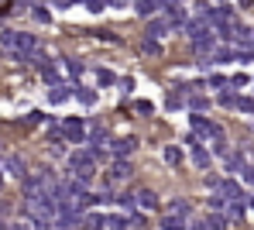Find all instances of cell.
<instances>
[{
    "mask_svg": "<svg viewBox=\"0 0 254 230\" xmlns=\"http://www.w3.org/2000/svg\"><path fill=\"white\" fill-rule=\"evenodd\" d=\"M227 217H230V220H241V217H244V206H241V199H230V203H227Z\"/></svg>",
    "mask_w": 254,
    "mask_h": 230,
    "instance_id": "obj_20",
    "label": "cell"
},
{
    "mask_svg": "<svg viewBox=\"0 0 254 230\" xmlns=\"http://www.w3.org/2000/svg\"><path fill=\"white\" fill-rule=\"evenodd\" d=\"M110 148H114V158H127V155L137 148V141L134 138H117V141H110Z\"/></svg>",
    "mask_w": 254,
    "mask_h": 230,
    "instance_id": "obj_6",
    "label": "cell"
},
{
    "mask_svg": "<svg viewBox=\"0 0 254 230\" xmlns=\"http://www.w3.org/2000/svg\"><path fill=\"white\" fill-rule=\"evenodd\" d=\"M206 224H210L213 230H223L227 224H230V217H227V210H216V213H213V217L206 220Z\"/></svg>",
    "mask_w": 254,
    "mask_h": 230,
    "instance_id": "obj_16",
    "label": "cell"
},
{
    "mask_svg": "<svg viewBox=\"0 0 254 230\" xmlns=\"http://www.w3.org/2000/svg\"><path fill=\"white\" fill-rule=\"evenodd\" d=\"M189 158H192L196 169H210V151L203 148V141H199V138H192V151H189Z\"/></svg>",
    "mask_w": 254,
    "mask_h": 230,
    "instance_id": "obj_4",
    "label": "cell"
},
{
    "mask_svg": "<svg viewBox=\"0 0 254 230\" xmlns=\"http://www.w3.org/2000/svg\"><path fill=\"white\" fill-rule=\"evenodd\" d=\"M76 96H79V103H86V107L96 103V93H93V90H76Z\"/></svg>",
    "mask_w": 254,
    "mask_h": 230,
    "instance_id": "obj_25",
    "label": "cell"
},
{
    "mask_svg": "<svg viewBox=\"0 0 254 230\" xmlns=\"http://www.w3.org/2000/svg\"><path fill=\"white\" fill-rule=\"evenodd\" d=\"M216 192H220L223 199H244V196H241V185L234 182V179H223V182L216 185Z\"/></svg>",
    "mask_w": 254,
    "mask_h": 230,
    "instance_id": "obj_7",
    "label": "cell"
},
{
    "mask_svg": "<svg viewBox=\"0 0 254 230\" xmlns=\"http://www.w3.org/2000/svg\"><path fill=\"white\" fill-rule=\"evenodd\" d=\"M165 213H175V217H186V220H189V203H186V199H172Z\"/></svg>",
    "mask_w": 254,
    "mask_h": 230,
    "instance_id": "obj_15",
    "label": "cell"
},
{
    "mask_svg": "<svg viewBox=\"0 0 254 230\" xmlns=\"http://www.w3.org/2000/svg\"><path fill=\"white\" fill-rule=\"evenodd\" d=\"M55 7H72V0H55Z\"/></svg>",
    "mask_w": 254,
    "mask_h": 230,
    "instance_id": "obj_35",
    "label": "cell"
},
{
    "mask_svg": "<svg viewBox=\"0 0 254 230\" xmlns=\"http://www.w3.org/2000/svg\"><path fill=\"white\" fill-rule=\"evenodd\" d=\"M72 3H89V0H72Z\"/></svg>",
    "mask_w": 254,
    "mask_h": 230,
    "instance_id": "obj_40",
    "label": "cell"
},
{
    "mask_svg": "<svg viewBox=\"0 0 254 230\" xmlns=\"http://www.w3.org/2000/svg\"><path fill=\"white\" fill-rule=\"evenodd\" d=\"M0 189H3V175H0Z\"/></svg>",
    "mask_w": 254,
    "mask_h": 230,
    "instance_id": "obj_41",
    "label": "cell"
},
{
    "mask_svg": "<svg viewBox=\"0 0 254 230\" xmlns=\"http://www.w3.org/2000/svg\"><path fill=\"white\" fill-rule=\"evenodd\" d=\"M42 76H45V83H52V86L59 83V69H55L52 62H45V65H42Z\"/></svg>",
    "mask_w": 254,
    "mask_h": 230,
    "instance_id": "obj_21",
    "label": "cell"
},
{
    "mask_svg": "<svg viewBox=\"0 0 254 230\" xmlns=\"http://www.w3.org/2000/svg\"><path fill=\"white\" fill-rule=\"evenodd\" d=\"M210 86H216V90H227V79H223V76H213Z\"/></svg>",
    "mask_w": 254,
    "mask_h": 230,
    "instance_id": "obj_30",
    "label": "cell"
},
{
    "mask_svg": "<svg viewBox=\"0 0 254 230\" xmlns=\"http://www.w3.org/2000/svg\"><path fill=\"white\" fill-rule=\"evenodd\" d=\"M48 100H52V103H62V100H69V90H65L62 83H55V86L48 90Z\"/></svg>",
    "mask_w": 254,
    "mask_h": 230,
    "instance_id": "obj_17",
    "label": "cell"
},
{
    "mask_svg": "<svg viewBox=\"0 0 254 230\" xmlns=\"http://www.w3.org/2000/svg\"><path fill=\"white\" fill-rule=\"evenodd\" d=\"M7 172H10L14 179H28V169H24V162H21V158H14V155L7 158Z\"/></svg>",
    "mask_w": 254,
    "mask_h": 230,
    "instance_id": "obj_13",
    "label": "cell"
},
{
    "mask_svg": "<svg viewBox=\"0 0 254 230\" xmlns=\"http://www.w3.org/2000/svg\"><path fill=\"white\" fill-rule=\"evenodd\" d=\"M134 203H137V210H158V196L151 189H137L134 192Z\"/></svg>",
    "mask_w": 254,
    "mask_h": 230,
    "instance_id": "obj_5",
    "label": "cell"
},
{
    "mask_svg": "<svg viewBox=\"0 0 254 230\" xmlns=\"http://www.w3.org/2000/svg\"><path fill=\"white\" fill-rule=\"evenodd\" d=\"M83 227L86 230H107V217H100V213H86Z\"/></svg>",
    "mask_w": 254,
    "mask_h": 230,
    "instance_id": "obj_14",
    "label": "cell"
},
{
    "mask_svg": "<svg viewBox=\"0 0 254 230\" xmlns=\"http://www.w3.org/2000/svg\"><path fill=\"white\" fill-rule=\"evenodd\" d=\"M227 203H230V199H223L220 192H216V196L210 199V206H213V210H227Z\"/></svg>",
    "mask_w": 254,
    "mask_h": 230,
    "instance_id": "obj_27",
    "label": "cell"
},
{
    "mask_svg": "<svg viewBox=\"0 0 254 230\" xmlns=\"http://www.w3.org/2000/svg\"><path fill=\"white\" fill-rule=\"evenodd\" d=\"M189 107H192L196 114H203V110L210 107V100H206V96H196V93H192V96H189Z\"/></svg>",
    "mask_w": 254,
    "mask_h": 230,
    "instance_id": "obj_23",
    "label": "cell"
},
{
    "mask_svg": "<svg viewBox=\"0 0 254 230\" xmlns=\"http://www.w3.org/2000/svg\"><path fill=\"white\" fill-rule=\"evenodd\" d=\"M169 17H162V21H151V24H148V38H165V35H169Z\"/></svg>",
    "mask_w": 254,
    "mask_h": 230,
    "instance_id": "obj_11",
    "label": "cell"
},
{
    "mask_svg": "<svg viewBox=\"0 0 254 230\" xmlns=\"http://www.w3.org/2000/svg\"><path fill=\"white\" fill-rule=\"evenodd\" d=\"M186 224H189V220H186V217H175V213H165V217H162V230H186Z\"/></svg>",
    "mask_w": 254,
    "mask_h": 230,
    "instance_id": "obj_12",
    "label": "cell"
},
{
    "mask_svg": "<svg viewBox=\"0 0 254 230\" xmlns=\"http://www.w3.org/2000/svg\"><path fill=\"white\" fill-rule=\"evenodd\" d=\"M165 162H169V165H179V162H182V151H179V148H165Z\"/></svg>",
    "mask_w": 254,
    "mask_h": 230,
    "instance_id": "obj_26",
    "label": "cell"
},
{
    "mask_svg": "<svg viewBox=\"0 0 254 230\" xmlns=\"http://www.w3.org/2000/svg\"><path fill=\"white\" fill-rule=\"evenodd\" d=\"M127 227H130V220H127V217H114V213L107 217V230H127Z\"/></svg>",
    "mask_w": 254,
    "mask_h": 230,
    "instance_id": "obj_18",
    "label": "cell"
},
{
    "mask_svg": "<svg viewBox=\"0 0 254 230\" xmlns=\"http://www.w3.org/2000/svg\"><path fill=\"white\" fill-rule=\"evenodd\" d=\"M165 3H182V0H165ZM165 3H162V7H165Z\"/></svg>",
    "mask_w": 254,
    "mask_h": 230,
    "instance_id": "obj_39",
    "label": "cell"
},
{
    "mask_svg": "<svg viewBox=\"0 0 254 230\" xmlns=\"http://www.w3.org/2000/svg\"><path fill=\"white\" fill-rule=\"evenodd\" d=\"M234 42L241 48H254V28H241V24H237V28H234Z\"/></svg>",
    "mask_w": 254,
    "mask_h": 230,
    "instance_id": "obj_8",
    "label": "cell"
},
{
    "mask_svg": "<svg viewBox=\"0 0 254 230\" xmlns=\"http://www.w3.org/2000/svg\"><path fill=\"white\" fill-rule=\"evenodd\" d=\"M130 162L127 158H114V165H110V172H107V179H110V185H117V182H127L130 179Z\"/></svg>",
    "mask_w": 254,
    "mask_h": 230,
    "instance_id": "obj_2",
    "label": "cell"
},
{
    "mask_svg": "<svg viewBox=\"0 0 254 230\" xmlns=\"http://www.w3.org/2000/svg\"><path fill=\"white\" fill-rule=\"evenodd\" d=\"M213 62H237V52H230V48H216V52H213Z\"/></svg>",
    "mask_w": 254,
    "mask_h": 230,
    "instance_id": "obj_19",
    "label": "cell"
},
{
    "mask_svg": "<svg viewBox=\"0 0 254 230\" xmlns=\"http://www.w3.org/2000/svg\"><path fill=\"white\" fill-rule=\"evenodd\" d=\"M62 134H65V141H86V127L79 117H69L65 124H62Z\"/></svg>",
    "mask_w": 254,
    "mask_h": 230,
    "instance_id": "obj_3",
    "label": "cell"
},
{
    "mask_svg": "<svg viewBox=\"0 0 254 230\" xmlns=\"http://www.w3.org/2000/svg\"><path fill=\"white\" fill-rule=\"evenodd\" d=\"M244 182H251V185H254V169H248V165H244Z\"/></svg>",
    "mask_w": 254,
    "mask_h": 230,
    "instance_id": "obj_33",
    "label": "cell"
},
{
    "mask_svg": "<svg viewBox=\"0 0 254 230\" xmlns=\"http://www.w3.org/2000/svg\"><path fill=\"white\" fill-rule=\"evenodd\" d=\"M89 10H93V14H100V10H103V0H89Z\"/></svg>",
    "mask_w": 254,
    "mask_h": 230,
    "instance_id": "obj_32",
    "label": "cell"
},
{
    "mask_svg": "<svg viewBox=\"0 0 254 230\" xmlns=\"http://www.w3.org/2000/svg\"><path fill=\"white\" fill-rule=\"evenodd\" d=\"M227 169H230V172H244V158H241V155H230V158H227Z\"/></svg>",
    "mask_w": 254,
    "mask_h": 230,
    "instance_id": "obj_24",
    "label": "cell"
},
{
    "mask_svg": "<svg viewBox=\"0 0 254 230\" xmlns=\"http://www.w3.org/2000/svg\"><path fill=\"white\" fill-rule=\"evenodd\" d=\"M248 203H251V210H254V192H251V196H248Z\"/></svg>",
    "mask_w": 254,
    "mask_h": 230,
    "instance_id": "obj_37",
    "label": "cell"
},
{
    "mask_svg": "<svg viewBox=\"0 0 254 230\" xmlns=\"http://www.w3.org/2000/svg\"><path fill=\"white\" fill-rule=\"evenodd\" d=\"M107 3H114V7H121V0H107Z\"/></svg>",
    "mask_w": 254,
    "mask_h": 230,
    "instance_id": "obj_38",
    "label": "cell"
},
{
    "mask_svg": "<svg viewBox=\"0 0 254 230\" xmlns=\"http://www.w3.org/2000/svg\"><path fill=\"white\" fill-rule=\"evenodd\" d=\"M7 7H10V0H0V10H7Z\"/></svg>",
    "mask_w": 254,
    "mask_h": 230,
    "instance_id": "obj_36",
    "label": "cell"
},
{
    "mask_svg": "<svg viewBox=\"0 0 254 230\" xmlns=\"http://www.w3.org/2000/svg\"><path fill=\"white\" fill-rule=\"evenodd\" d=\"M69 169H72V175H79V179H86V182H89V179H93V175H96V155H93V151H72V155H69Z\"/></svg>",
    "mask_w": 254,
    "mask_h": 230,
    "instance_id": "obj_1",
    "label": "cell"
},
{
    "mask_svg": "<svg viewBox=\"0 0 254 230\" xmlns=\"http://www.w3.org/2000/svg\"><path fill=\"white\" fill-rule=\"evenodd\" d=\"M189 230H213L206 220H196V224H189Z\"/></svg>",
    "mask_w": 254,
    "mask_h": 230,
    "instance_id": "obj_31",
    "label": "cell"
},
{
    "mask_svg": "<svg viewBox=\"0 0 254 230\" xmlns=\"http://www.w3.org/2000/svg\"><path fill=\"white\" fill-rule=\"evenodd\" d=\"M17 35H21V31H10V28H3V31H0V48H7V52L14 55V52H17Z\"/></svg>",
    "mask_w": 254,
    "mask_h": 230,
    "instance_id": "obj_9",
    "label": "cell"
},
{
    "mask_svg": "<svg viewBox=\"0 0 254 230\" xmlns=\"http://www.w3.org/2000/svg\"><path fill=\"white\" fill-rule=\"evenodd\" d=\"M10 230H35V224H14Z\"/></svg>",
    "mask_w": 254,
    "mask_h": 230,
    "instance_id": "obj_34",
    "label": "cell"
},
{
    "mask_svg": "<svg viewBox=\"0 0 254 230\" xmlns=\"http://www.w3.org/2000/svg\"><path fill=\"white\" fill-rule=\"evenodd\" d=\"M158 7H162V0H134V10H137L141 17H151Z\"/></svg>",
    "mask_w": 254,
    "mask_h": 230,
    "instance_id": "obj_10",
    "label": "cell"
},
{
    "mask_svg": "<svg viewBox=\"0 0 254 230\" xmlns=\"http://www.w3.org/2000/svg\"><path fill=\"white\" fill-rule=\"evenodd\" d=\"M141 52H144V55H158V52H162L158 38H144V42H141Z\"/></svg>",
    "mask_w": 254,
    "mask_h": 230,
    "instance_id": "obj_22",
    "label": "cell"
},
{
    "mask_svg": "<svg viewBox=\"0 0 254 230\" xmlns=\"http://www.w3.org/2000/svg\"><path fill=\"white\" fill-rule=\"evenodd\" d=\"M96 79H100V83H103V86H110V83H114V76H110V72H107V69H100V72H96Z\"/></svg>",
    "mask_w": 254,
    "mask_h": 230,
    "instance_id": "obj_28",
    "label": "cell"
},
{
    "mask_svg": "<svg viewBox=\"0 0 254 230\" xmlns=\"http://www.w3.org/2000/svg\"><path fill=\"white\" fill-rule=\"evenodd\" d=\"M237 107H241L244 114H254V100H237Z\"/></svg>",
    "mask_w": 254,
    "mask_h": 230,
    "instance_id": "obj_29",
    "label": "cell"
}]
</instances>
